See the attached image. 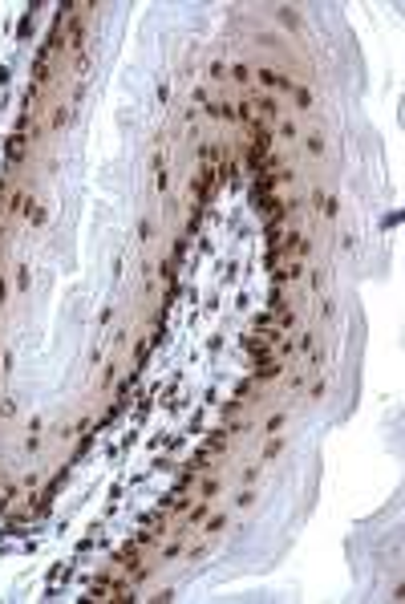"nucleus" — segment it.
Masks as SVG:
<instances>
[{"instance_id":"obj_1","label":"nucleus","mask_w":405,"mask_h":604,"mask_svg":"<svg viewBox=\"0 0 405 604\" xmlns=\"http://www.w3.org/2000/svg\"><path fill=\"white\" fill-rule=\"evenodd\" d=\"M260 82L272 85V89H296V85H292V77H280L276 69H260Z\"/></svg>"},{"instance_id":"obj_2","label":"nucleus","mask_w":405,"mask_h":604,"mask_svg":"<svg viewBox=\"0 0 405 604\" xmlns=\"http://www.w3.org/2000/svg\"><path fill=\"white\" fill-rule=\"evenodd\" d=\"M308 154H324V138L320 134H308Z\"/></svg>"},{"instance_id":"obj_3","label":"nucleus","mask_w":405,"mask_h":604,"mask_svg":"<svg viewBox=\"0 0 405 604\" xmlns=\"http://www.w3.org/2000/svg\"><path fill=\"white\" fill-rule=\"evenodd\" d=\"M280 369H284V365H264V369H255V377H260V381H272Z\"/></svg>"},{"instance_id":"obj_4","label":"nucleus","mask_w":405,"mask_h":604,"mask_svg":"<svg viewBox=\"0 0 405 604\" xmlns=\"http://www.w3.org/2000/svg\"><path fill=\"white\" fill-rule=\"evenodd\" d=\"M280 20H284V25H292V29H296V25H300V16H296V8H280Z\"/></svg>"},{"instance_id":"obj_5","label":"nucleus","mask_w":405,"mask_h":604,"mask_svg":"<svg viewBox=\"0 0 405 604\" xmlns=\"http://www.w3.org/2000/svg\"><path fill=\"white\" fill-rule=\"evenodd\" d=\"M280 450H284V438H272V442H267V450H264V458H276Z\"/></svg>"},{"instance_id":"obj_6","label":"nucleus","mask_w":405,"mask_h":604,"mask_svg":"<svg viewBox=\"0 0 405 604\" xmlns=\"http://www.w3.org/2000/svg\"><path fill=\"white\" fill-rule=\"evenodd\" d=\"M260 114H267V118H276V101H272V98H264V101H260Z\"/></svg>"},{"instance_id":"obj_7","label":"nucleus","mask_w":405,"mask_h":604,"mask_svg":"<svg viewBox=\"0 0 405 604\" xmlns=\"http://www.w3.org/2000/svg\"><path fill=\"white\" fill-rule=\"evenodd\" d=\"M255 478H260V466H247V471H243V483H247V487H251V483H255Z\"/></svg>"},{"instance_id":"obj_8","label":"nucleus","mask_w":405,"mask_h":604,"mask_svg":"<svg viewBox=\"0 0 405 604\" xmlns=\"http://www.w3.org/2000/svg\"><path fill=\"white\" fill-rule=\"evenodd\" d=\"M219 495V483H202V499H215Z\"/></svg>"}]
</instances>
